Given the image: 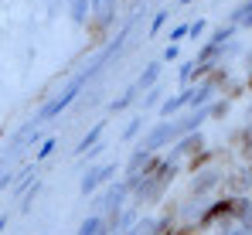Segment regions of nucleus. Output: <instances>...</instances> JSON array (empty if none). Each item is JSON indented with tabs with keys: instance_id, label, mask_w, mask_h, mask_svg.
Instances as JSON below:
<instances>
[{
	"instance_id": "obj_1",
	"label": "nucleus",
	"mask_w": 252,
	"mask_h": 235,
	"mask_svg": "<svg viewBox=\"0 0 252 235\" xmlns=\"http://www.w3.org/2000/svg\"><path fill=\"white\" fill-rule=\"evenodd\" d=\"M99 62H102V58H99ZM99 62H95L92 68H85V72H82V75H79V78H75V82H68V89H65V92H62V96H58L55 102H48V106H44V109H41V119H51V116H55V113H62V109H65V106H68V102H72V99L79 96V89H82L85 82H89V75H92V72L99 68Z\"/></svg>"
},
{
	"instance_id": "obj_2",
	"label": "nucleus",
	"mask_w": 252,
	"mask_h": 235,
	"mask_svg": "<svg viewBox=\"0 0 252 235\" xmlns=\"http://www.w3.org/2000/svg\"><path fill=\"white\" fill-rule=\"evenodd\" d=\"M157 75H160V62H154V65H147V72L140 75V82H136V89H150V85L157 82Z\"/></svg>"
},
{
	"instance_id": "obj_3",
	"label": "nucleus",
	"mask_w": 252,
	"mask_h": 235,
	"mask_svg": "<svg viewBox=\"0 0 252 235\" xmlns=\"http://www.w3.org/2000/svg\"><path fill=\"white\" fill-rule=\"evenodd\" d=\"M99 229H102V218H99V215H92V218L82 225V232H79V235H95Z\"/></svg>"
},
{
	"instance_id": "obj_4",
	"label": "nucleus",
	"mask_w": 252,
	"mask_h": 235,
	"mask_svg": "<svg viewBox=\"0 0 252 235\" xmlns=\"http://www.w3.org/2000/svg\"><path fill=\"white\" fill-rule=\"evenodd\" d=\"M89 10V0H72V21H82Z\"/></svg>"
},
{
	"instance_id": "obj_5",
	"label": "nucleus",
	"mask_w": 252,
	"mask_h": 235,
	"mask_svg": "<svg viewBox=\"0 0 252 235\" xmlns=\"http://www.w3.org/2000/svg\"><path fill=\"white\" fill-rule=\"evenodd\" d=\"M201 34H205V21H194L191 24V38H201Z\"/></svg>"
},
{
	"instance_id": "obj_6",
	"label": "nucleus",
	"mask_w": 252,
	"mask_h": 235,
	"mask_svg": "<svg viewBox=\"0 0 252 235\" xmlns=\"http://www.w3.org/2000/svg\"><path fill=\"white\" fill-rule=\"evenodd\" d=\"M164 21H167V14H157V17H154V24H150V31H160V24H164Z\"/></svg>"
},
{
	"instance_id": "obj_7",
	"label": "nucleus",
	"mask_w": 252,
	"mask_h": 235,
	"mask_svg": "<svg viewBox=\"0 0 252 235\" xmlns=\"http://www.w3.org/2000/svg\"><path fill=\"white\" fill-rule=\"evenodd\" d=\"M174 58H177V48H174V44H170L167 51H164V62H174Z\"/></svg>"
},
{
	"instance_id": "obj_8",
	"label": "nucleus",
	"mask_w": 252,
	"mask_h": 235,
	"mask_svg": "<svg viewBox=\"0 0 252 235\" xmlns=\"http://www.w3.org/2000/svg\"><path fill=\"white\" fill-rule=\"evenodd\" d=\"M181 3H191V0H181Z\"/></svg>"
},
{
	"instance_id": "obj_9",
	"label": "nucleus",
	"mask_w": 252,
	"mask_h": 235,
	"mask_svg": "<svg viewBox=\"0 0 252 235\" xmlns=\"http://www.w3.org/2000/svg\"><path fill=\"white\" fill-rule=\"evenodd\" d=\"M249 3H252V0H249Z\"/></svg>"
}]
</instances>
